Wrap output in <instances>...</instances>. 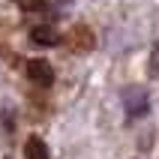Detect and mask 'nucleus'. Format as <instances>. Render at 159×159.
Wrapping results in <instances>:
<instances>
[{
	"label": "nucleus",
	"instance_id": "obj_7",
	"mask_svg": "<svg viewBox=\"0 0 159 159\" xmlns=\"http://www.w3.org/2000/svg\"><path fill=\"white\" fill-rule=\"evenodd\" d=\"M6 159H9V156H6Z\"/></svg>",
	"mask_w": 159,
	"mask_h": 159
},
{
	"label": "nucleus",
	"instance_id": "obj_6",
	"mask_svg": "<svg viewBox=\"0 0 159 159\" xmlns=\"http://www.w3.org/2000/svg\"><path fill=\"white\" fill-rule=\"evenodd\" d=\"M147 75L150 78H159V48L150 54V60H147Z\"/></svg>",
	"mask_w": 159,
	"mask_h": 159
},
{
	"label": "nucleus",
	"instance_id": "obj_4",
	"mask_svg": "<svg viewBox=\"0 0 159 159\" xmlns=\"http://www.w3.org/2000/svg\"><path fill=\"white\" fill-rule=\"evenodd\" d=\"M24 159H48V147L42 138H30L24 144Z\"/></svg>",
	"mask_w": 159,
	"mask_h": 159
},
{
	"label": "nucleus",
	"instance_id": "obj_1",
	"mask_svg": "<svg viewBox=\"0 0 159 159\" xmlns=\"http://www.w3.org/2000/svg\"><path fill=\"white\" fill-rule=\"evenodd\" d=\"M27 75H30V81L42 84V87H48V84L54 81V69H51V63L42 60V57H36V60L27 63Z\"/></svg>",
	"mask_w": 159,
	"mask_h": 159
},
{
	"label": "nucleus",
	"instance_id": "obj_5",
	"mask_svg": "<svg viewBox=\"0 0 159 159\" xmlns=\"http://www.w3.org/2000/svg\"><path fill=\"white\" fill-rule=\"evenodd\" d=\"M18 6L27 12H48V0H18Z\"/></svg>",
	"mask_w": 159,
	"mask_h": 159
},
{
	"label": "nucleus",
	"instance_id": "obj_3",
	"mask_svg": "<svg viewBox=\"0 0 159 159\" xmlns=\"http://www.w3.org/2000/svg\"><path fill=\"white\" fill-rule=\"evenodd\" d=\"M30 39H33L36 45H54V42H57V33H54L48 24H39V27L30 30Z\"/></svg>",
	"mask_w": 159,
	"mask_h": 159
},
{
	"label": "nucleus",
	"instance_id": "obj_2",
	"mask_svg": "<svg viewBox=\"0 0 159 159\" xmlns=\"http://www.w3.org/2000/svg\"><path fill=\"white\" fill-rule=\"evenodd\" d=\"M126 102V111H129V117H141L144 111H147V96H144L141 90H129L123 96Z\"/></svg>",
	"mask_w": 159,
	"mask_h": 159
}]
</instances>
